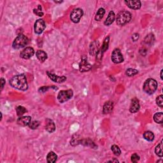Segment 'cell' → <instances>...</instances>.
Wrapping results in <instances>:
<instances>
[{
	"label": "cell",
	"mask_w": 163,
	"mask_h": 163,
	"mask_svg": "<svg viewBox=\"0 0 163 163\" xmlns=\"http://www.w3.org/2000/svg\"><path fill=\"white\" fill-rule=\"evenodd\" d=\"M10 85L20 91H25L28 89L27 79L24 74H20L13 77L10 80Z\"/></svg>",
	"instance_id": "cell-1"
},
{
	"label": "cell",
	"mask_w": 163,
	"mask_h": 163,
	"mask_svg": "<svg viewBox=\"0 0 163 163\" xmlns=\"http://www.w3.org/2000/svg\"><path fill=\"white\" fill-rule=\"evenodd\" d=\"M158 89V82L153 78H148L145 82L143 87V91L148 94H152Z\"/></svg>",
	"instance_id": "cell-2"
},
{
	"label": "cell",
	"mask_w": 163,
	"mask_h": 163,
	"mask_svg": "<svg viewBox=\"0 0 163 163\" xmlns=\"http://www.w3.org/2000/svg\"><path fill=\"white\" fill-rule=\"evenodd\" d=\"M131 13L129 11L122 10L117 14V18H116V22L119 26H124L127 24L128 22H129L131 19Z\"/></svg>",
	"instance_id": "cell-3"
},
{
	"label": "cell",
	"mask_w": 163,
	"mask_h": 163,
	"mask_svg": "<svg viewBox=\"0 0 163 163\" xmlns=\"http://www.w3.org/2000/svg\"><path fill=\"white\" fill-rule=\"evenodd\" d=\"M28 38L23 34L17 36L14 40L12 46L14 49H19L24 47L28 43Z\"/></svg>",
	"instance_id": "cell-4"
},
{
	"label": "cell",
	"mask_w": 163,
	"mask_h": 163,
	"mask_svg": "<svg viewBox=\"0 0 163 163\" xmlns=\"http://www.w3.org/2000/svg\"><path fill=\"white\" fill-rule=\"evenodd\" d=\"M73 92L71 89L64 90L61 91L57 96V100L60 103H65L73 97Z\"/></svg>",
	"instance_id": "cell-5"
},
{
	"label": "cell",
	"mask_w": 163,
	"mask_h": 163,
	"mask_svg": "<svg viewBox=\"0 0 163 163\" xmlns=\"http://www.w3.org/2000/svg\"><path fill=\"white\" fill-rule=\"evenodd\" d=\"M84 15V11L81 8H75L70 14V19L74 23H78Z\"/></svg>",
	"instance_id": "cell-6"
},
{
	"label": "cell",
	"mask_w": 163,
	"mask_h": 163,
	"mask_svg": "<svg viewBox=\"0 0 163 163\" xmlns=\"http://www.w3.org/2000/svg\"><path fill=\"white\" fill-rule=\"evenodd\" d=\"M112 61L115 64L121 63L124 61V57L120 49L115 48L112 54Z\"/></svg>",
	"instance_id": "cell-7"
},
{
	"label": "cell",
	"mask_w": 163,
	"mask_h": 163,
	"mask_svg": "<svg viewBox=\"0 0 163 163\" xmlns=\"http://www.w3.org/2000/svg\"><path fill=\"white\" fill-rule=\"evenodd\" d=\"M92 66L87 61V58L86 56H82L81 59V62L79 65V69L81 72H86L91 69Z\"/></svg>",
	"instance_id": "cell-8"
},
{
	"label": "cell",
	"mask_w": 163,
	"mask_h": 163,
	"mask_svg": "<svg viewBox=\"0 0 163 163\" xmlns=\"http://www.w3.org/2000/svg\"><path fill=\"white\" fill-rule=\"evenodd\" d=\"M45 29V24L43 20L38 19L36 20L35 23H34V30L35 33L38 34L42 33Z\"/></svg>",
	"instance_id": "cell-9"
},
{
	"label": "cell",
	"mask_w": 163,
	"mask_h": 163,
	"mask_svg": "<svg viewBox=\"0 0 163 163\" xmlns=\"http://www.w3.org/2000/svg\"><path fill=\"white\" fill-rule=\"evenodd\" d=\"M34 54V49L32 47H26L20 54V56L24 59H29L33 56Z\"/></svg>",
	"instance_id": "cell-10"
},
{
	"label": "cell",
	"mask_w": 163,
	"mask_h": 163,
	"mask_svg": "<svg viewBox=\"0 0 163 163\" xmlns=\"http://www.w3.org/2000/svg\"><path fill=\"white\" fill-rule=\"evenodd\" d=\"M46 74L48 76V77L51 78V79L54 82H56V83H63L64 82H65L66 80V77L65 76H58V75H55L54 73H51L49 71L46 72Z\"/></svg>",
	"instance_id": "cell-11"
},
{
	"label": "cell",
	"mask_w": 163,
	"mask_h": 163,
	"mask_svg": "<svg viewBox=\"0 0 163 163\" xmlns=\"http://www.w3.org/2000/svg\"><path fill=\"white\" fill-rule=\"evenodd\" d=\"M31 122V117L30 116H24V117H21L18 118L17 121V123L18 124L19 126H29Z\"/></svg>",
	"instance_id": "cell-12"
},
{
	"label": "cell",
	"mask_w": 163,
	"mask_h": 163,
	"mask_svg": "<svg viewBox=\"0 0 163 163\" xmlns=\"http://www.w3.org/2000/svg\"><path fill=\"white\" fill-rule=\"evenodd\" d=\"M124 3L128 7L133 10L139 9L141 6V2L139 0H136V1H124Z\"/></svg>",
	"instance_id": "cell-13"
},
{
	"label": "cell",
	"mask_w": 163,
	"mask_h": 163,
	"mask_svg": "<svg viewBox=\"0 0 163 163\" xmlns=\"http://www.w3.org/2000/svg\"><path fill=\"white\" fill-rule=\"evenodd\" d=\"M99 48H100V42L98 41H95L91 43L89 47V53L92 56L97 54L99 52Z\"/></svg>",
	"instance_id": "cell-14"
},
{
	"label": "cell",
	"mask_w": 163,
	"mask_h": 163,
	"mask_svg": "<svg viewBox=\"0 0 163 163\" xmlns=\"http://www.w3.org/2000/svg\"><path fill=\"white\" fill-rule=\"evenodd\" d=\"M139 107H140V106H139V101L138 100V99L136 98H133L131 101L129 111L131 113H136L139 110Z\"/></svg>",
	"instance_id": "cell-15"
},
{
	"label": "cell",
	"mask_w": 163,
	"mask_h": 163,
	"mask_svg": "<svg viewBox=\"0 0 163 163\" xmlns=\"http://www.w3.org/2000/svg\"><path fill=\"white\" fill-rule=\"evenodd\" d=\"M45 129L46 131L50 133H52L56 130V126L54 121L51 119H47L46 120V125H45Z\"/></svg>",
	"instance_id": "cell-16"
},
{
	"label": "cell",
	"mask_w": 163,
	"mask_h": 163,
	"mask_svg": "<svg viewBox=\"0 0 163 163\" xmlns=\"http://www.w3.org/2000/svg\"><path fill=\"white\" fill-rule=\"evenodd\" d=\"M113 108V103L112 101H107L103 105V111L104 113L107 114V113H110L111 112Z\"/></svg>",
	"instance_id": "cell-17"
},
{
	"label": "cell",
	"mask_w": 163,
	"mask_h": 163,
	"mask_svg": "<svg viewBox=\"0 0 163 163\" xmlns=\"http://www.w3.org/2000/svg\"><path fill=\"white\" fill-rule=\"evenodd\" d=\"M115 13L113 12V11H110V13L108 14V16L107 17V18L106 19L105 21H104V24L105 26H110L111 25L113 21L115 20Z\"/></svg>",
	"instance_id": "cell-18"
},
{
	"label": "cell",
	"mask_w": 163,
	"mask_h": 163,
	"mask_svg": "<svg viewBox=\"0 0 163 163\" xmlns=\"http://www.w3.org/2000/svg\"><path fill=\"white\" fill-rule=\"evenodd\" d=\"M36 57L38 58L40 62L43 63L45 60L47 59V54H46V52H45L43 51H38L36 53Z\"/></svg>",
	"instance_id": "cell-19"
},
{
	"label": "cell",
	"mask_w": 163,
	"mask_h": 163,
	"mask_svg": "<svg viewBox=\"0 0 163 163\" xmlns=\"http://www.w3.org/2000/svg\"><path fill=\"white\" fill-rule=\"evenodd\" d=\"M57 156L54 152H50L46 156V161L48 163H53L57 161Z\"/></svg>",
	"instance_id": "cell-20"
},
{
	"label": "cell",
	"mask_w": 163,
	"mask_h": 163,
	"mask_svg": "<svg viewBox=\"0 0 163 163\" xmlns=\"http://www.w3.org/2000/svg\"><path fill=\"white\" fill-rule=\"evenodd\" d=\"M104 13H105V10L103 8H100L97 11L96 14L95 20H97V21H100V20L103 19Z\"/></svg>",
	"instance_id": "cell-21"
},
{
	"label": "cell",
	"mask_w": 163,
	"mask_h": 163,
	"mask_svg": "<svg viewBox=\"0 0 163 163\" xmlns=\"http://www.w3.org/2000/svg\"><path fill=\"white\" fill-rule=\"evenodd\" d=\"M154 120L156 123L162 124L163 122V113L162 112L156 113L154 116Z\"/></svg>",
	"instance_id": "cell-22"
},
{
	"label": "cell",
	"mask_w": 163,
	"mask_h": 163,
	"mask_svg": "<svg viewBox=\"0 0 163 163\" xmlns=\"http://www.w3.org/2000/svg\"><path fill=\"white\" fill-rule=\"evenodd\" d=\"M143 138L148 141H152L154 139V135L152 132L148 131L144 133Z\"/></svg>",
	"instance_id": "cell-23"
},
{
	"label": "cell",
	"mask_w": 163,
	"mask_h": 163,
	"mask_svg": "<svg viewBox=\"0 0 163 163\" xmlns=\"http://www.w3.org/2000/svg\"><path fill=\"white\" fill-rule=\"evenodd\" d=\"M156 154L159 158H162V140L160 142V143L156 147L155 149Z\"/></svg>",
	"instance_id": "cell-24"
},
{
	"label": "cell",
	"mask_w": 163,
	"mask_h": 163,
	"mask_svg": "<svg viewBox=\"0 0 163 163\" xmlns=\"http://www.w3.org/2000/svg\"><path fill=\"white\" fill-rule=\"evenodd\" d=\"M16 112L17 115L20 117V116H22V115H24L25 113L27 112V110H26L24 106H18L16 108Z\"/></svg>",
	"instance_id": "cell-25"
},
{
	"label": "cell",
	"mask_w": 163,
	"mask_h": 163,
	"mask_svg": "<svg viewBox=\"0 0 163 163\" xmlns=\"http://www.w3.org/2000/svg\"><path fill=\"white\" fill-rule=\"evenodd\" d=\"M111 150L113 152V153L114 154V155L117 156H119L121 155V150L119 147L116 145H113L111 147Z\"/></svg>",
	"instance_id": "cell-26"
},
{
	"label": "cell",
	"mask_w": 163,
	"mask_h": 163,
	"mask_svg": "<svg viewBox=\"0 0 163 163\" xmlns=\"http://www.w3.org/2000/svg\"><path fill=\"white\" fill-rule=\"evenodd\" d=\"M126 75H127L128 77H131L135 76V75H136V74H138V71L136 70V69H135L129 68V69H127V70H126Z\"/></svg>",
	"instance_id": "cell-27"
},
{
	"label": "cell",
	"mask_w": 163,
	"mask_h": 163,
	"mask_svg": "<svg viewBox=\"0 0 163 163\" xmlns=\"http://www.w3.org/2000/svg\"><path fill=\"white\" fill-rule=\"evenodd\" d=\"M109 40L110 38L108 36L106 37L105 40H104L103 44L102 45V48H101V52H105L108 48V44H109Z\"/></svg>",
	"instance_id": "cell-28"
},
{
	"label": "cell",
	"mask_w": 163,
	"mask_h": 163,
	"mask_svg": "<svg viewBox=\"0 0 163 163\" xmlns=\"http://www.w3.org/2000/svg\"><path fill=\"white\" fill-rule=\"evenodd\" d=\"M40 124V122L36 121L31 122L30 124H29L28 126H29V127H30V129H37L38 127H39Z\"/></svg>",
	"instance_id": "cell-29"
},
{
	"label": "cell",
	"mask_w": 163,
	"mask_h": 163,
	"mask_svg": "<svg viewBox=\"0 0 163 163\" xmlns=\"http://www.w3.org/2000/svg\"><path fill=\"white\" fill-rule=\"evenodd\" d=\"M154 35L152 34H148V35L147 36V37L145 38V42L148 44V43H152L154 42Z\"/></svg>",
	"instance_id": "cell-30"
},
{
	"label": "cell",
	"mask_w": 163,
	"mask_h": 163,
	"mask_svg": "<svg viewBox=\"0 0 163 163\" xmlns=\"http://www.w3.org/2000/svg\"><path fill=\"white\" fill-rule=\"evenodd\" d=\"M162 95H160L159 96L156 98V104L160 107V108H162L163 105H162V103H163V100H162Z\"/></svg>",
	"instance_id": "cell-31"
},
{
	"label": "cell",
	"mask_w": 163,
	"mask_h": 163,
	"mask_svg": "<svg viewBox=\"0 0 163 163\" xmlns=\"http://www.w3.org/2000/svg\"><path fill=\"white\" fill-rule=\"evenodd\" d=\"M139 160V156L136 154H134L131 156V161L133 162H137Z\"/></svg>",
	"instance_id": "cell-32"
},
{
	"label": "cell",
	"mask_w": 163,
	"mask_h": 163,
	"mask_svg": "<svg viewBox=\"0 0 163 163\" xmlns=\"http://www.w3.org/2000/svg\"><path fill=\"white\" fill-rule=\"evenodd\" d=\"M33 12L34 14H36V15L39 17H42L43 15V13L42 10H38V9H34Z\"/></svg>",
	"instance_id": "cell-33"
},
{
	"label": "cell",
	"mask_w": 163,
	"mask_h": 163,
	"mask_svg": "<svg viewBox=\"0 0 163 163\" xmlns=\"http://www.w3.org/2000/svg\"><path fill=\"white\" fill-rule=\"evenodd\" d=\"M131 38L133 42H136L139 38V34L138 33H135L134 34H133Z\"/></svg>",
	"instance_id": "cell-34"
},
{
	"label": "cell",
	"mask_w": 163,
	"mask_h": 163,
	"mask_svg": "<svg viewBox=\"0 0 163 163\" xmlns=\"http://www.w3.org/2000/svg\"><path fill=\"white\" fill-rule=\"evenodd\" d=\"M0 82H1V91H2V89H3L5 85V80L3 78H1V80H0Z\"/></svg>",
	"instance_id": "cell-35"
},
{
	"label": "cell",
	"mask_w": 163,
	"mask_h": 163,
	"mask_svg": "<svg viewBox=\"0 0 163 163\" xmlns=\"http://www.w3.org/2000/svg\"><path fill=\"white\" fill-rule=\"evenodd\" d=\"M162 72H163V70L162 69V70L161 71V80H163V78H162Z\"/></svg>",
	"instance_id": "cell-36"
},
{
	"label": "cell",
	"mask_w": 163,
	"mask_h": 163,
	"mask_svg": "<svg viewBox=\"0 0 163 163\" xmlns=\"http://www.w3.org/2000/svg\"><path fill=\"white\" fill-rule=\"evenodd\" d=\"M55 3H61L63 2V1H54Z\"/></svg>",
	"instance_id": "cell-37"
}]
</instances>
